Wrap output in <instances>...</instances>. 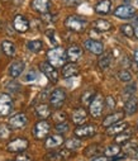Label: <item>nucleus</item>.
Here are the masks:
<instances>
[{
	"mask_svg": "<svg viewBox=\"0 0 138 161\" xmlns=\"http://www.w3.org/2000/svg\"><path fill=\"white\" fill-rule=\"evenodd\" d=\"M47 61L55 67H63L67 61V51L62 47L51 48L47 52Z\"/></svg>",
	"mask_w": 138,
	"mask_h": 161,
	"instance_id": "1",
	"label": "nucleus"
},
{
	"mask_svg": "<svg viewBox=\"0 0 138 161\" xmlns=\"http://www.w3.org/2000/svg\"><path fill=\"white\" fill-rule=\"evenodd\" d=\"M86 25H87V20L85 18H82V17H79V15H70L65 20V27L69 31L76 32V33L84 32Z\"/></svg>",
	"mask_w": 138,
	"mask_h": 161,
	"instance_id": "2",
	"label": "nucleus"
},
{
	"mask_svg": "<svg viewBox=\"0 0 138 161\" xmlns=\"http://www.w3.org/2000/svg\"><path fill=\"white\" fill-rule=\"evenodd\" d=\"M105 100L103 98L102 94H95V97L93 98V100L89 104V112L94 118H99L103 113V108H104Z\"/></svg>",
	"mask_w": 138,
	"mask_h": 161,
	"instance_id": "3",
	"label": "nucleus"
},
{
	"mask_svg": "<svg viewBox=\"0 0 138 161\" xmlns=\"http://www.w3.org/2000/svg\"><path fill=\"white\" fill-rule=\"evenodd\" d=\"M50 131H51V125L46 119H41L33 127V136L37 140H43L44 137L50 135Z\"/></svg>",
	"mask_w": 138,
	"mask_h": 161,
	"instance_id": "4",
	"label": "nucleus"
},
{
	"mask_svg": "<svg viewBox=\"0 0 138 161\" xmlns=\"http://www.w3.org/2000/svg\"><path fill=\"white\" fill-rule=\"evenodd\" d=\"M65 100H66V93L61 88L55 89L50 95V105L55 109H60L65 104Z\"/></svg>",
	"mask_w": 138,
	"mask_h": 161,
	"instance_id": "5",
	"label": "nucleus"
},
{
	"mask_svg": "<svg viewBox=\"0 0 138 161\" xmlns=\"http://www.w3.org/2000/svg\"><path fill=\"white\" fill-rule=\"evenodd\" d=\"M13 110V99L9 94L2 93L0 94V117H5L10 114Z\"/></svg>",
	"mask_w": 138,
	"mask_h": 161,
	"instance_id": "6",
	"label": "nucleus"
},
{
	"mask_svg": "<svg viewBox=\"0 0 138 161\" xmlns=\"http://www.w3.org/2000/svg\"><path fill=\"white\" fill-rule=\"evenodd\" d=\"M8 125L12 130H20L28 125V118L24 113H17L9 118Z\"/></svg>",
	"mask_w": 138,
	"mask_h": 161,
	"instance_id": "7",
	"label": "nucleus"
},
{
	"mask_svg": "<svg viewBox=\"0 0 138 161\" xmlns=\"http://www.w3.org/2000/svg\"><path fill=\"white\" fill-rule=\"evenodd\" d=\"M39 69H41V71H42L43 75L47 76V79L50 80L51 83H57V81H58V72H57L56 67L52 66L48 61L42 62V64L39 65Z\"/></svg>",
	"mask_w": 138,
	"mask_h": 161,
	"instance_id": "8",
	"label": "nucleus"
},
{
	"mask_svg": "<svg viewBox=\"0 0 138 161\" xmlns=\"http://www.w3.org/2000/svg\"><path fill=\"white\" fill-rule=\"evenodd\" d=\"M28 146H29L28 140H25V138H15V140H13V141H10V142L8 143L7 148H8L9 152L18 153V152L25 151V150L28 148Z\"/></svg>",
	"mask_w": 138,
	"mask_h": 161,
	"instance_id": "9",
	"label": "nucleus"
},
{
	"mask_svg": "<svg viewBox=\"0 0 138 161\" xmlns=\"http://www.w3.org/2000/svg\"><path fill=\"white\" fill-rule=\"evenodd\" d=\"M117 18H120V19H129V18H133L135 15V9L132 7V5H128V4H124V5H119L114 13H113Z\"/></svg>",
	"mask_w": 138,
	"mask_h": 161,
	"instance_id": "10",
	"label": "nucleus"
},
{
	"mask_svg": "<svg viewBox=\"0 0 138 161\" xmlns=\"http://www.w3.org/2000/svg\"><path fill=\"white\" fill-rule=\"evenodd\" d=\"M74 133L79 138H87V137H91L97 133V127L93 125H82V126H79L74 131Z\"/></svg>",
	"mask_w": 138,
	"mask_h": 161,
	"instance_id": "11",
	"label": "nucleus"
},
{
	"mask_svg": "<svg viewBox=\"0 0 138 161\" xmlns=\"http://www.w3.org/2000/svg\"><path fill=\"white\" fill-rule=\"evenodd\" d=\"M84 47L93 55L104 53V45L100 41H97V39H86L84 42Z\"/></svg>",
	"mask_w": 138,
	"mask_h": 161,
	"instance_id": "12",
	"label": "nucleus"
},
{
	"mask_svg": "<svg viewBox=\"0 0 138 161\" xmlns=\"http://www.w3.org/2000/svg\"><path fill=\"white\" fill-rule=\"evenodd\" d=\"M87 120V112L85 108H76L72 112V123L76 126H82Z\"/></svg>",
	"mask_w": 138,
	"mask_h": 161,
	"instance_id": "13",
	"label": "nucleus"
},
{
	"mask_svg": "<svg viewBox=\"0 0 138 161\" xmlns=\"http://www.w3.org/2000/svg\"><path fill=\"white\" fill-rule=\"evenodd\" d=\"M13 25H14V29L19 33H24L29 29V22L25 17L18 14L14 17V20H13Z\"/></svg>",
	"mask_w": 138,
	"mask_h": 161,
	"instance_id": "14",
	"label": "nucleus"
},
{
	"mask_svg": "<svg viewBox=\"0 0 138 161\" xmlns=\"http://www.w3.org/2000/svg\"><path fill=\"white\" fill-rule=\"evenodd\" d=\"M71 156L70 150L65 148V150H60V151H55V152H50L46 156L47 161H65Z\"/></svg>",
	"mask_w": 138,
	"mask_h": 161,
	"instance_id": "15",
	"label": "nucleus"
},
{
	"mask_svg": "<svg viewBox=\"0 0 138 161\" xmlns=\"http://www.w3.org/2000/svg\"><path fill=\"white\" fill-rule=\"evenodd\" d=\"M32 8L37 13L47 14V13H50L51 3H50V0H33L32 2Z\"/></svg>",
	"mask_w": 138,
	"mask_h": 161,
	"instance_id": "16",
	"label": "nucleus"
},
{
	"mask_svg": "<svg viewBox=\"0 0 138 161\" xmlns=\"http://www.w3.org/2000/svg\"><path fill=\"white\" fill-rule=\"evenodd\" d=\"M62 143H65V140H63V136L57 133V135H51L46 138V142H44V147L46 148H56L58 146H61Z\"/></svg>",
	"mask_w": 138,
	"mask_h": 161,
	"instance_id": "17",
	"label": "nucleus"
},
{
	"mask_svg": "<svg viewBox=\"0 0 138 161\" xmlns=\"http://www.w3.org/2000/svg\"><path fill=\"white\" fill-rule=\"evenodd\" d=\"M123 118H124V112H114V113H110V114H108L104 118L103 126L108 128L109 126H112V125H114L117 122H120V120H123Z\"/></svg>",
	"mask_w": 138,
	"mask_h": 161,
	"instance_id": "18",
	"label": "nucleus"
},
{
	"mask_svg": "<svg viewBox=\"0 0 138 161\" xmlns=\"http://www.w3.org/2000/svg\"><path fill=\"white\" fill-rule=\"evenodd\" d=\"M24 67H25V65H24V62H23V61H20V60L13 61V62L10 64L9 69H8L9 75H10L12 77H18V76H20V75L23 74Z\"/></svg>",
	"mask_w": 138,
	"mask_h": 161,
	"instance_id": "19",
	"label": "nucleus"
},
{
	"mask_svg": "<svg viewBox=\"0 0 138 161\" xmlns=\"http://www.w3.org/2000/svg\"><path fill=\"white\" fill-rule=\"evenodd\" d=\"M127 128H128V123L120 120V122H117V123H114L107 128V135L108 136H117V135L122 133L123 131H125Z\"/></svg>",
	"mask_w": 138,
	"mask_h": 161,
	"instance_id": "20",
	"label": "nucleus"
},
{
	"mask_svg": "<svg viewBox=\"0 0 138 161\" xmlns=\"http://www.w3.org/2000/svg\"><path fill=\"white\" fill-rule=\"evenodd\" d=\"M79 71H80V69L75 62H69L62 67V76L66 77V79L72 77V76L79 75Z\"/></svg>",
	"mask_w": 138,
	"mask_h": 161,
	"instance_id": "21",
	"label": "nucleus"
},
{
	"mask_svg": "<svg viewBox=\"0 0 138 161\" xmlns=\"http://www.w3.org/2000/svg\"><path fill=\"white\" fill-rule=\"evenodd\" d=\"M81 56H82V50L77 45H71L67 48V58L71 62H76Z\"/></svg>",
	"mask_w": 138,
	"mask_h": 161,
	"instance_id": "22",
	"label": "nucleus"
},
{
	"mask_svg": "<svg viewBox=\"0 0 138 161\" xmlns=\"http://www.w3.org/2000/svg\"><path fill=\"white\" fill-rule=\"evenodd\" d=\"M112 61H113V55L110 52H105V53H102L99 61H98V66L100 70L105 71L109 69V66L112 65Z\"/></svg>",
	"mask_w": 138,
	"mask_h": 161,
	"instance_id": "23",
	"label": "nucleus"
},
{
	"mask_svg": "<svg viewBox=\"0 0 138 161\" xmlns=\"http://www.w3.org/2000/svg\"><path fill=\"white\" fill-rule=\"evenodd\" d=\"M137 109H138V100H137V98H135L134 95H132V97H129V98L127 99V102L124 103V110H125L127 114L132 115V114L135 113Z\"/></svg>",
	"mask_w": 138,
	"mask_h": 161,
	"instance_id": "24",
	"label": "nucleus"
},
{
	"mask_svg": "<svg viewBox=\"0 0 138 161\" xmlns=\"http://www.w3.org/2000/svg\"><path fill=\"white\" fill-rule=\"evenodd\" d=\"M95 12L98 13V14H103V15H105V14H108L109 12H110V9H112V2L110 0H100V2H98L97 4H95Z\"/></svg>",
	"mask_w": 138,
	"mask_h": 161,
	"instance_id": "25",
	"label": "nucleus"
},
{
	"mask_svg": "<svg viewBox=\"0 0 138 161\" xmlns=\"http://www.w3.org/2000/svg\"><path fill=\"white\" fill-rule=\"evenodd\" d=\"M0 47H2L3 53H4L5 56H8V57H13V56L15 55L17 48H15V45H14L12 41H8V39H5V41L2 42Z\"/></svg>",
	"mask_w": 138,
	"mask_h": 161,
	"instance_id": "26",
	"label": "nucleus"
},
{
	"mask_svg": "<svg viewBox=\"0 0 138 161\" xmlns=\"http://www.w3.org/2000/svg\"><path fill=\"white\" fill-rule=\"evenodd\" d=\"M124 151L127 155L134 157V158H138V142L137 141H128L124 143Z\"/></svg>",
	"mask_w": 138,
	"mask_h": 161,
	"instance_id": "27",
	"label": "nucleus"
},
{
	"mask_svg": "<svg viewBox=\"0 0 138 161\" xmlns=\"http://www.w3.org/2000/svg\"><path fill=\"white\" fill-rule=\"evenodd\" d=\"M36 114L38 115V118L41 119H46V118H48L51 115V108L50 105L47 104H44V103H41L36 107Z\"/></svg>",
	"mask_w": 138,
	"mask_h": 161,
	"instance_id": "28",
	"label": "nucleus"
},
{
	"mask_svg": "<svg viewBox=\"0 0 138 161\" xmlns=\"http://www.w3.org/2000/svg\"><path fill=\"white\" fill-rule=\"evenodd\" d=\"M132 136H133V130H125V131H123L122 133L117 135L115 138H114V141H115V143H118V145H124L125 142H128V141L132 138Z\"/></svg>",
	"mask_w": 138,
	"mask_h": 161,
	"instance_id": "29",
	"label": "nucleus"
},
{
	"mask_svg": "<svg viewBox=\"0 0 138 161\" xmlns=\"http://www.w3.org/2000/svg\"><path fill=\"white\" fill-rule=\"evenodd\" d=\"M112 23L105 20V19H97L94 22V28L98 31V32H108L112 29Z\"/></svg>",
	"mask_w": 138,
	"mask_h": 161,
	"instance_id": "30",
	"label": "nucleus"
},
{
	"mask_svg": "<svg viewBox=\"0 0 138 161\" xmlns=\"http://www.w3.org/2000/svg\"><path fill=\"white\" fill-rule=\"evenodd\" d=\"M120 146L118 145V143H113V145H109V146H107L105 147V150H104V153H105V156H108V157H117L119 153H120Z\"/></svg>",
	"mask_w": 138,
	"mask_h": 161,
	"instance_id": "31",
	"label": "nucleus"
},
{
	"mask_svg": "<svg viewBox=\"0 0 138 161\" xmlns=\"http://www.w3.org/2000/svg\"><path fill=\"white\" fill-rule=\"evenodd\" d=\"M27 48L30 52H33V53H38L43 48V42L41 41V39H33V41H28Z\"/></svg>",
	"mask_w": 138,
	"mask_h": 161,
	"instance_id": "32",
	"label": "nucleus"
},
{
	"mask_svg": "<svg viewBox=\"0 0 138 161\" xmlns=\"http://www.w3.org/2000/svg\"><path fill=\"white\" fill-rule=\"evenodd\" d=\"M65 147L70 151H76L81 147V141L79 138H69L66 142H65Z\"/></svg>",
	"mask_w": 138,
	"mask_h": 161,
	"instance_id": "33",
	"label": "nucleus"
},
{
	"mask_svg": "<svg viewBox=\"0 0 138 161\" xmlns=\"http://www.w3.org/2000/svg\"><path fill=\"white\" fill-rule=\"evenodd\" d=\"M118 77H119L120 81H123V83H129V81H132V74H130L129 71H127V70H120V71L118 72Z\"/></svg>",
	"mask_w": 138,
	"mask_h": 161,
	"instance_id": "34",
	"label": "nucleus"
},
{
	"mask_svg": "<svg viewBox=\"0 0 138 161\" xmlns=\"http://www.w3.org/2000/svg\"><path fill=\"white\" fill-rule=\"evenodd\" d=\"M120 31H122V33H123L125 37H128V38H130V37L134 36V28H133L130 24H123V25L120 27Z\"/></svg>",
	"mask_w": 138,
	"mask_h": 161,
	"instance_id": "35",
	"label": "nucleus"
},
{
	"mask_svg": "<svg viewBox=\"0 0 138 161\" xmlns=\"http://www.w3.org/2000/svg\"><path fill=\"white\" fill-rule=\"evenodd\" d=\"M55 128H56V131H57L60 135H62V133H66V132H69V130H70V125L66 122V120H63V122H60V123H57Z\"/></svg>",
	"mask_w": 138,
	"mask_h": 161,
	"instance_id": "36",
	"label": "nucleus"
},
{
	"mask_svg": "<svg viewBox=\"0 0 138 161\" xmlns=\"http://www.w3.org/2000/svg\"><path fill=\"white\" fill-rule=\"evenodd\" d=\"M10 136V127L2 125L0 126V140H7Z\"/></svg>",
	"mask_w": 138,
	"mask_h": 161,
	"instance_id": "37",
	"label": "nucleus"
},
{
	"mask_svg": "<svg viewBox=\"0 0 138 161\" xmlns=\"http://www.w3.org/2000/svg\"><path fill=\"white\" fill-rule=\"evenodd\" d=\"M53 119H55V122H57V123L63 122V120H66V114L62 113V112H56L53 114Z\"/></svg>",
	"mask_w": 138,
	"mask_h": 161,
	"instance_id": "38",
	"label": "nucleus"
},
{
	"mask_svg": "<svg viewBox=\"0 0 138 161\" xmlns=\"http://www.w3.org/2000/svg\"><path fill=\"white\" fill-rule=\"evenodd\" d=\"M95 97V93L94 92H86V94L82 95V102L84 103H90L93 100V98Z\"/></svg>",
	"mask_w": 138,
	"mask_h": 161,
	"instance_id": "39",
	"label": "nucleus"
},
{
	"mask_svg": "<svg viewBox=\"0 0 138 161\" xmlns=\"http://www.w3.org/2000/svg\"><path fill=\"white\" fill-rule=\"evenodd\" d=\"M135 89H137V86H135L134 84H130L128 88H125V89H124V94H128L129 97H132V95L134 94Z\"/></svg>",
	"mask_w": 138,
	"mask_h": 161,
	"instance_id": "40",
	"label": "nucleus"
},
{
	"mask_svg": "<svg viewBox=\"0 0 138 161\" xmlns=\"http://www.w3.org/2000/svg\"><path fill=\"white\" fill-rule=\"evenodd\" d=\"M15 161H32V158H30V156L29 155H27V153H20V155H18L17 156V158H15Z\"/></svg>",
	"mask_w": 138,
	"mask_h": 161,
	"instance_id": "41",
	"label": "nucleus"
},
{
	"mask_svg": "<svg viewBox=\"0 0 138 161\" xmlns=\"http://www.w3.org/2000/svg\"><path fill=\"white\" fill-rule=\"evenodd\" d=\"M105 104L108 105L109 109H113V108L115 107V100H114V98H113V97H108V98L105 99Z\"/></svg>",
	"mask_w": 138,
	"mask_h": 161,
	"instance_id": "42",
	"label": "nucleus"
},
{
	"mask_svg": "<svg viewBox=\"0 0 138 161\" xmlns=\"http://www.w3.org/2000/svg\"><path fill=\"white\" fill-rule=\"evenodd\" d=\"M46 34H47V37L51 39V43L56 45V42H57V41H56V38H55V36H53V34H55V31H48Z\"/></svg>",
	"mask_w": 138,
	"mask_h": 161,
	"instance_id": "43",
	"label": "nucleus"
},
{
	"mask_svg": "<svg viewBox=\"0 0 138 161\" xmlns=\"http://www.w3.org/2000/svg\"><path fill=\"white\" fill-rule=\"evenodd\" d=\"M34 79H36V71L34 70H30L29 74H28V76L25 77V80H27V81H32V80H34Z\"/></svg>",
	"mask_w": 138,
	"mask_h": 161,
	"instance_id": "44",
	"label": "nucleus"
},
{
	"mask_svg": "<svg viewBox=\"0 0 138 161\" xmlns=\"http://www.w3.org/2000/svg\"><path fill=\"white\" fill-rule=\"evenodd\" d=\"M91 161H110L108 158V156H98V157H94Z\"/></svg>",
	"mask_w": 138,
	"mask_h": 161,
	"instance_id": "45",
	"label": "nucleus"
},
{
	"mask_svg": "<svg viewBox=\"0 0 138 161\" xmlns=\"http://www.w3.org/2000/svg\"><path fill=\"white\" fill-rule=\"evenodd\" d=\"M65 3L69 5H76L77 4V0H65Z\"/></svg>",
	"mask_w": 138,
	"mask_h": 161,
	"instance_id": "46",
	"label": "nucleus"
},
{
	"mask_svg": "<svg viewBox=\"0 0 138 161\" xmlns=\"http://www.w3.org/2000/svg\"><path fill=\"white\" fill-rule=\"evenodd\" d=\"M133 58H134V61H135V64L138 65V48L134 51V53H133Z\"/></svg>",
	"mask_w": 138,
	"mask_h": 161,
	"instance_id": "47",
	"label": "nucleus"
},
{
	"mask_svg": "<svg viewBox=\"0 0 138 161\" xmlns=\"http://www.w3.org/2000/svg\"><path fill=\"white\" fill-rule=\"evenodd\" d=\"M134 36L138 38V20L135 22V28H134Z\"/></svg>",
	"mask_w": 138,
	"mask_h": 161,
	"instance_id": "48",
	"label": "nucleus"
},
{
	"mask_svg": "<svg viewBox=\"0 0 138 161\" xmlns=\"http://www.w3.org/2000/svg\"><path fill=\"white\" fill-rule=\"evenodd\" d=\"M137 130H138V122H137Z\"/></svg>",
	"mask_w": 138,
	"mask_h": 161,
	"instance_id": "49",
	"label": "nucleus"
},
{
	"mask_svg": "<svg viewBox=\"0 0 138 161\" xmlns=\"http://www.w3.org/2000/svg\"><path fill=\"white\" fill-rule=\"evenodd\" d=\"M137 3H138V0H137Z\"/></svg>",
	"mask_w": 138,
	"mask_h": 161,
	"instance_id": "50",
	"label": "nucleus"
}]
</instances>
